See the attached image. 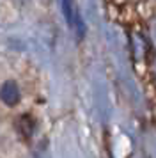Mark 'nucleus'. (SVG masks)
I'll use <instances>...</instances> for the list:
<instances>
[{
    "label": "nucleus",
    "instance_id": "2",
    "mask_svg": "<svg viewBox=\"0 0 156 158\" xmlns=\"http://www.w3.org/2000/svg\"><path fill=\"white\" fill-rule=\"evenodd\" d=\"M62 9L71 25V29L80 30L78 34H82V25H80V18H78V13H76V2L75 0H62Z\"/></svg>",
    "mask_w": 156,
    "mask_h": 158
},
{
    "label": "nucleus",
    "instance_id": "4",
    "mask_svg": "<svg viewBox=\"0 0 156 158\" xmlns=\"http://www.w3.org/2000/svg\"><path fill=\"white\" fill-rule=\"evenodd\" d=\"M149 71H151V80H153V84H154V87H156V55L153 57V60H151Z\"/></svg>",
    "mask_w": 156,
    "mask_h": 158
},
{
    "label": "nucleus",
    "instance_id": "3",
    "mask_svg": "<svg viewBox=\"0 0 156 158\" xmlns=\"http://www.w3.org/2000/svg\"><path fill=\"white\" fill-rule=\"evenodd\" d=\"M147 29H149V39H151V43L156 46V16L149 22Z\"/></svg>",
    "mask_w": 156,
    "mask_h": 158
},
{
    "label": "nucleus",
    "instance_id": "1",
    "mask_svg": "<svg viewBox=\"0 0 156 158\" xmlns=\"http://www.w3.org/2000/svg\"><path fill=\"white\" fill-rule=\"evenodd\" d=\"M0 100L6 103L7 107H14L20 101V87L16 82L7 80L4 82V85L0 87Z\"/></svg>",
    "mask_w": 156,
    "mask_h": 158
}]
</instances>
